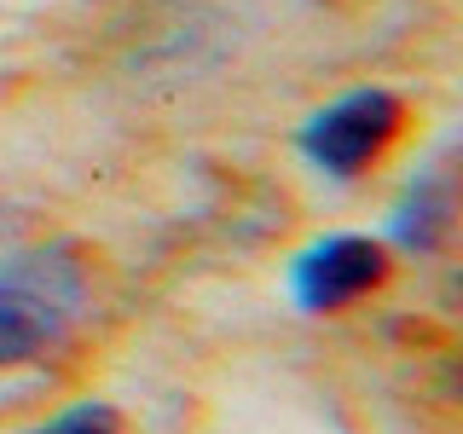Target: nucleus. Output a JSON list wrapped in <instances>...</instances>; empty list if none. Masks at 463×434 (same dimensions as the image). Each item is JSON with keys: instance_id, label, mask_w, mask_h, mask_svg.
I'll return each mask as SVG.
<instances>
[{"instance_id": "f03ea898", "label": "nucleus", "mask_w": 463, "mask_h": 434, "mask_svg": "<svg viewBox=\"0 0 463 434\" xmlns=\"http://www.w3.org/2000/svg\"><path fill=\"white\" fill-rule=\"evenodd\" d=\"M400 127H405V99L400 93H388V87H354V93L330 99L325 110H313L307 122H301L296 145L318 174L354 180V174H365L376 156L400 139Z\"/></svg>"}, {"instance_id": "39448f33", "label": "nucleus", "mask_w": 463, "mask_h": 434, "mask_svg": "<svg viewBox=\"0 0 463 434\" xmlns=\"http://www.w3.org/2000/svg\"><path fill=\"white\" fill-rule=\"evenodd\" d=\"M29 434H122V411H116L110 400H76Z\"/></svg>"}, {"instance_id": "20e7f679", "label": "nucleus", "mask_w": 463, "mask_h": 434, "mask_svg": "<svg viewBox=\"0 0 463 434\" xmlns=\"http://www.w3.org/2000/svg\"><path fill=\"white\" fill-rule=\"evenodd\" d=\"M452 221H458V185H452V168L434 163L429 174H417L405 185V197L394 203L388 214V238L411 255H434L446 238H452Z\"/></svg>"}, {"instance_id": "7ed1b4c3", "label": "nucleus", "mask_w": 463, "mask_h": 434, "mask_svg": "<svg viewBox=\"0 0 463 434\" xmlns=\"http://www.w3.org/2000/svg\"><path fill=\"white\" fill-rule=\"evenodd\" d=\"M388 278V250L359 231H330L289 260V289L307 313H342Z\"/></svg>"}, {"instance_id": "f257e3e1", "label": "nucleus", "mask_w": 463, "mask_h": 434, "mask_svg": "<svg viewBox=\"0 0 463 434\" xmlns=\"http://www.w3.org/2000/svg\"><path fill=\"white\" fill-rule=\"evenodd\" d=\"M87 313V260L76 243H35L0 260V365H29L70 342Z\"/></svg>"}]
</instances>
